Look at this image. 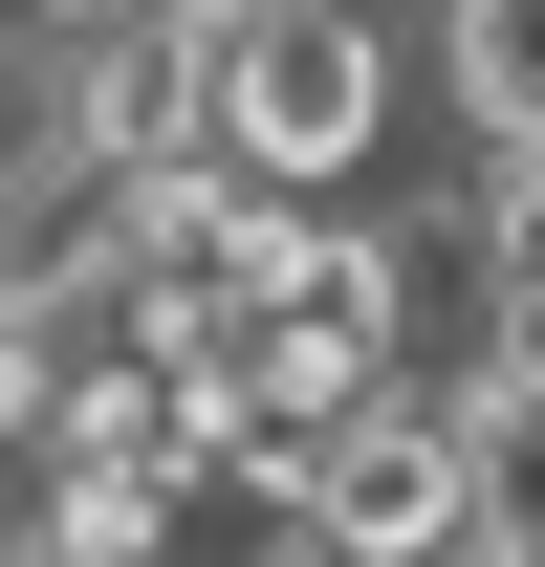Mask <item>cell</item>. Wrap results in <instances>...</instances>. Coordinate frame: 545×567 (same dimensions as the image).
Wrapping results in <instances>:
<instances>
[{"label": "cell", "instance_id": "obj_1", "mask_svg": "<svg viewBox=\"0 0 545 567\" xmlns=\"http://www.w3.org/2000/svg\"><path fill=\"white\" fill-rule=\"evenodd\" d=\"M393 132H414V22L393 0H240V22H218V175L371 197Z\"/></svg>", "mask_w": 545, "mask_h": 567}, {"label": "cell", "instance_id": "obj_2", "mask_svg": "<svg viewBox=\"0 0 545 567\" xmlns=\"http://www.w3.org/2000/svg\"><path fill=\"white\" fill-rule=\"evenodd\" d=\"M502 524H524V502H502V458H480L414 371L328 436V458H306V546H349V567H480Z\"/></svg>", "mask_w": 545, "mask_h": 567}, {"label": "cell", "instance_id": "obj_3", "mask_svg": "<svg viewBox=\"0 0 545 567\" xmlns=\"http://www.w3.org/2000/svg\"><path fill=\"white\" fill-rule=\"evenodd\" d=\"M284 240H306V197H263V175H218V153H175L132 197V262H110V306H132L153 350H218V328H263Z\"/></svg>", "mask_w": 545, "mask_h": 567}, {"label": "cell", "instance_id": "obj_4", "mask_svg": "<svg viewBox=\"0 0 545 567\" xmlns=\"http://www.w3.org/2000/svg\"><path fill=\"white\" fill-rule=\"evenodd\" d=\"M414 87L459 110V153H545V0H414Z\"/></svg>", "mask_w": 545, "mask_h": 567}, {"label": "cell", "instance_id": "obj_5", "mask_svg": "<svg viewBox=\"0 0 545 567\" xmlns=\"http://www.w3.org/2000/svg\"><path fill=\"white\" fill-rule=\"evenodd\" d=\"M480 306H524V328H545V153L480 175Z\"/></svg>", "mask_w": 545, "mask_h": 567}, {"label": "cell", "instance_id": "obj_6", "mask_svg": "<svg viewBox=\"0 0 545 567\" xmlns=\"http://www.w3.org/2000/svg\"><path fill=\"white\" fill-rule=\"evenodd\" d=\"M44 393H66V328H44V306H0V458L44 436Z\"/></svg>", "mask_w": 545, "mask_h": 567}, {"label": "cell", "instance_id": "obj_7", "mask_svg": "<svg viewBox=\"0 0 545 567\" xmlns=\"http://www.w3.org/2000/svg\"><path fill=\"white\" fill-rule=\"evenodd\" d=\"M0 567H44V481H22V458H0Z\"/></svg>", "mask_w": 545, "mask_h": 567}, {"label": "cell", "instance_id": "obj_8", "mask_svg": "<svg viewBox=\"0 0 545 567\" xmlns=\"http://www.w3.org/2000/svg\"><path fill=\"white\" fill-rule=\"evenodd\" d=\"M502 502H524V524H545V436H502Z\"/></svg>", "mask_w": 545, "mask_h": 567}, {"label": "cell", "instance_id": "obj_9", "mask_svg": "<svg viewBox=\"0 0 545 567\" xmlns=\"http://www.w3.org/2000/svg\"><path fill=\"white\" fill-rule=\"evenodd\" d=\"M44 22H66V44H88V22H153V0H44Z\"/></svg>", "mask_w": 545, "mask_h": 567}, {"label": "cell", "instance_id": "obj_10", "mask_svg": "<svg viewBox=\"0 0 545 567\" xmlns=\"http://www.w3.org/2000/svg\"><path fill=\"white\" fill-rule=\"evenodd\" d=\"M44 567H175V546H44Z\"/></svg>", "mask_w": 545, "mask_h": 567}, {"label": "cell", "instance_id": "obj_11", "mask_svg": "<svg viewBox=\"0 0 545 567\" xmlns=\"http://www.w3.org/2000/svg\"><path fill=\"white\" fill-rule=\"evenodd\" d=\"M263 567H349V546H306V524H284V546H263Z\"/></svg>", "mask_w": 545, "mask_h": 567}]
</instances>
